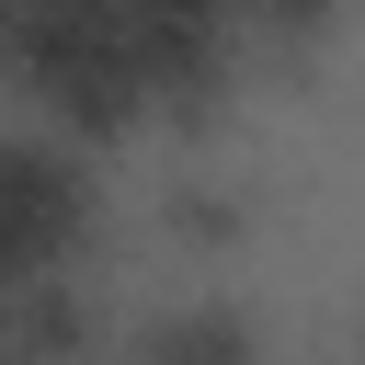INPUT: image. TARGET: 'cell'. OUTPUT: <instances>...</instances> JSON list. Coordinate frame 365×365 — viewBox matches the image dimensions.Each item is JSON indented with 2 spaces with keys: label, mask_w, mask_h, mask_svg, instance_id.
Segmentation results:
<instances>
[{
  "label": "cell",
  "mask_w": 365,
  "mask_h": 365,
  "mask_svg": "<svg viewBox=\"0 0 365 365\" xmlns=\"http://www.w3.org/2000/svg\"><path fill=\"white\" fill-rule=\"evenodd\" d=\"M137 365H251V342H240L228 308H171V319H148Z\"/></svg>",
  "instance_id": "obj_1"
}]
</instances>
